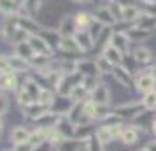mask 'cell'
I'll list each match as a JSON object with an SVG mask.
<instances>
[{
    "mask_svg": "<svg viewBox=\"0 0 156 151\" xmlns=\"http://www.w3.org/2000/svg\"><path fill=\"white\" fill-rule=\"evenodd\" d=\"M11 70V65H9V56L7 55H0V76L2 74H9Z\"/></svg>",
    "mask_w": 156,
    "mask_h": 151,
    "instance_id": "obj_38",
    "label": "cell"
},
{
    "mask_svg": "<svg viewBox=\"0 0 156 151\" xmlns=\"http://www.w3.org/2000/svg\"><path fill=\"white\" fill-rule=\"evenodd\" d=\"M109 9H111V13H112L114 18H116L118 21H121V13H123V7H121L116 0H111V5H109Z\"/></svg>",
    "mask_w": 156,
    "mask_h": 151,
    "instance_id": "obj_40",
    "label": "cell"
},
{
    "mask_svg": "<svg viewBox=\"0 0 156 151\" xmlns=\"http://www.w3.org/2000/svg\"><path fill=\"white\" fill-rule=\"evenodd\" d=\"M9 65H11V70L14 72V74H20V72H27L30 69V63L28 60H25V58L18 56V55H9Z\"/></svg>",
    "mask_w": 156,
    "mask_h": 151,
    "instance_id": "obj_14",
    "label": "cell"
},
{
    "mask_svg": "<svg viewBox=\"0 0 156 151\" xmlns=\"http://www.w3.org/2000/svg\"><path fill=\"white\" fill-rule=\"evenodd\" d=\"M14 2L18 4V7L21 9V11H23V7H25V4H27V0H14Z\"/></svg>",
    "mask_w": 156,
    "mask_h": 151,
    "instance_id": "obj_47",
    "label": "cell"
},
{
    "mask_svg": "<svg viewBox=\"0 0 156 151\" xmlns=\"http://www.w3.org/2000/svg\"><path fill=\"white\" fill-rule=\"evenodd\" d=\"M140 151H147V149H146V148H144V149H140Z\"/></svg>",
    "mask_w": 156,
    "mask_h": 151,
    "instance_id": "obj_51",
    "label": "cell"
},
{
    "mask_svg": "<svg viewBox=\"0 0 156 151\" xmlns=\"http://www.w3.org/2000/svg\"><path fill=\"white\" fill-rule=\"evenodd\" d=\"M154 92H156V86H154Z\"/></svg>",
    "mask_w": 156,
    "mask_h": 151,
    "instance_id": "obj_53",
    "label": "cell"
},
{
    "mask_svg": "<svg viewBox=\"0 0 156 151\" xmlns=\"http://www.w3.org/2000/svg\"><path fill=\"white\" fill-rule=\"evenodd\" d=\"M137 137H139V132L135 127H125L123 132H121V141L123 144H133L137 141Z\"/></svg>",
    "mask_w": 156,
    "mask_h": 151,
    "instance_id": "obj_29",
    "label": "cell"
},
{
    "mask_svg": "<svg viewBox=\"0 0 156 151\" xmlns=\"http://www.w3.org/2000/svg\"><path fill=\"white\" fill-rule=\"evenodd\" d=\"M23 88H25V92L34 99V100L37 102V99H39V95H41V92H42V88L37 84V81H34L32 77H27L25 79V83H23Z\"/></svg>",
    "mask_w": 156,
    "mask_h": 151,
    "instance_id": "obj_24",
    "label": "cell"
},
{
    "mask_svg": "<svg viewBox=\"0 0 156 151\" xmlns=\"http://www.w3.org/2000/svg\"><path fill=\"white\" fill-rule=\"evenodd\" d=\"M88 95V90L84 88V84L83 83H79V84H76V86L72 88L70 95H69V99H70L74 104H79V102L84 100V97Z\"/></svg>",
    "mask_w": 156,
    "mask_h": 151,
    "instance_id": "obj_26",
    "label": "cell"
},
{
    "mask_svg": "<svg viewBox=\"0 0 156 151\" xmlns=\"http://www.w3.org/2000/svg\"><path fill=\"white\" fill-rule=\"evenodd\" d=\"M55 128H56V132L63 137V139H74V137H76V132H77V125H74L69 118L60 116V120H58V123L55 125Z\"/></svg>",
    "mask_w": 156,
    "mask_h": 151,
    "instance_id": "obj_2",
    "label": "cell"
},
{
    "mask_svg": "<svg viewBox=\"0 0 156 151\" xmlns=\"http://www.w3.org/2000/svg\"><path fill=\"white\" fill-rule=\"evenodd\" d=\"M74 21H76L77 30H88L90 27H91V23H93V16L88 14V13H76Z\"/></svg>",
    "mask_w": 156,
    "mask_h": 151,
    "instance_id": "obj_23",
    "label": "cell"
},
{
    "mask_svg": "<svg viewBox=\"0 0 156 151\" xmlns=\"http://www.w3.org/2000/svg\"><path fill=\"white\" fill-rule=\"evenodd\" d=\"M102 28H104V25H100V23H97L95 20H93L91 27H90V34H91L93 41H97V39L102 35Z\"/></svg>",
    "mask_w": 156,
    "mask_h": 151,
    "instance_id": "obj_39",
    "label": "cell"
},
{
    "mask_svg": "<svg viewBox=\"0 0 156 151\" xmlns=\"http://www.w3.org/2000/svg\"><path fill=\"white\" fill-rule=\"evenodd\" d=\"M9 109V100L4 93H0V116H4Z\"/></svg>",
    "mask_w": 156,
    "mask_h": 151,
    "instance_id": "obj_41",
    "label": "cell"
},
{
    "mask_svg": "<svg viewBox=\"0 0 156 151\" xmlns=\"http://www.w3.org/2000/svg\"><path fill=\"white\" fill-rule=\"evenodd\" d=\"M102 56H105L111 63L116 67V65H119L121 62H123V53H121L119 49H116L112 44H107L105 48H104V51H102Z\"/></svg>",
    "mask_w": 156,
    "mask_h": 151,
    "instance_id": "obj_16",
    "label": "cell"
},
{
    "mask_svg": "<svg viewBox=\"0 0 156 151\" xmlns=\"http://www.w3.org/2000/svg\"><path fill=\"white\" fill-rule=\"evenodd\" d=\"M88 151H104V142L95 134L88 139Z\"/></svg>",
    "mask_w": 156,
    "mask_h": 151,
    "instance_id": "obj_34",
    "label": "cell"
},
{
    "mask_svg": "<svg viewBox=\"0 0 156 151\" xmlns=\"http://www.w3.org/2000/svg\"><path fill=\"white\" fill-rule=\"evenodd\" d=\"M154 86H156V81L153 79V76H149V74L139 76V79H137V90L139 92H142L146 95L149 92H154Z\"/></svg>",
    "mask_w": 156,
    "mask_h": 151,
    "instance_id": "obj_15",
    "label": "cell"
},
{
    "mask_svg": "<svg viewBox=\"0 0 156 151\" xmlns=\"http://www.w3.org/2000/svg\"><path fill=\"white\" fill-rule=\"evenodd\" d=\"M149 76H153V79L156 81V65H153V67H151V70H149Z\"/></svg>",
    "mask_w": 156,
    "mask_h": 151,
    "instance_id": "obj_46",
    "label": "cell"
},
{
    "mask_svg": "<svg viewBox=\"0 0 156 151\" xmlns=\"http://www.w3.org/2000/svg\"><path fill=\"white\" fill-rule=\"evenodd\" d=\"M128 39H130V42L133 41V42H142V41H147L149 37L153 35V32H149V30H142V28H130L126 32Z\"/></svg>",
    "mask_w": 156,
    "mask_h": 151,
    "instance_id": "obj_21",
    "label": "cell"
},
{
    "mask_svg": "<svg viewBox=\"0 0 156 151\" xmlns=\"http://www.w3.org/2000/svg\"><path fill=\"white\" fill-rule=\"evenodd\" d=\"M20 13H21V9L18 7L14 0H0V14L11 18V16H18Z\"/></svg>",
    "mask_w": 156,
    "mask_h": 151,
    "instance_id": "obj_18",
    "label": "cell"
},
{
    "mask_svg": "<svg viewBox=\"0 0 156 151\" xmlns=\"http://www.w3.org/2000/svg\"><path fill=\"white\" fill-rule=\"evenodd\" d=\"M118 4H119L121 7H128V5H133L135 0H116Z\"/></svg>",
    "mask_w": 156,
    "mask_h": 151,
    "instance_id": "obj_44",
    "label": "cell"
},
{
    "mask_svg": "<svg viewBox=\"0 0 156 151\" xmlns=\"http://www.w3.org/2000/svg\"><path fill=\"white\" fill-rule=\"evenodd\" d=\"M140 16H142V11L137 7V5H128V7H123V13H121V21H125V23H137Z\"/></svg>",
    "mask_w": 156,
    "mask_h": 151,
    "instance_id": "obj_17",
    "label": "cell"
},
{
    "mask_svg": "<svg viewBox=\"0 0 156 151\" xmlns=\"http://www.w3.org/2000/svg\"><path fill=\"white\" fill-rule=\"evenodd\" d=\"M72 2H74V4H88L90 0H72Z\"/></svg>",
    "mask_w": 156,
    "mask_h": 151,
    "instance_id": "obj_48",
    "label": "cell"
},
{
    "mask_svg": "<svg viewBox=\"0 0 156 151\" xmlns=\"http://www.w3.org/2000/svg\"><path fill=\"white\" fill-rule=\"evenodd\" d=\"M74 39H76V42L79 44V48L83 49V53L84 51H88V49H91L93 48V37H91V34H90V30H79L77 34L74 35Z\"/></svg>",
    "mask_w": 156,
    "mask_h": 151,
    "instance_id": "obj_13",
    "label": "cell"
},
{
    "mask_svg": "<svg viewBox=\"0 0 156 151\" xmlns=\"http://www.w3.org/2000/svg\"><path fill=\"white\" fill-rule=\"evenodd\" d=\"M153 125H154V127H156V114H154V121H153Z\"/></svg>",
    "mask_w": 156,
    "mask_h": 151,
    "instance_id": "obj_50",
    "label": "cell"
},
{
    "mask_svg": "<svg viewBox=\"0 0 156 151\" xmlns=\"http://www.w3.org/2000/svg\"><path fill=\"white\" fill-rule=\"evenodd\" d=\"M23 113H25V116L30 118V120H39V118H42L46 113H49V107L44 106V104H41V102H32V104H28V106L23 107Z\"/></svg>",
    "mask_w": 156,
    "mask_h": 151,
    "instance_id": "obj_5",
    "label": "cell"
},
{
    "mask_svg": "<svg viewBox=\"0 0 156 151\" xmlns=\"http://www.w3.org/2000/svg\"><path fill=\"white\" fill-rule=\"evenodd\" d=\"M146 149L147 151H156V141H149V142L146 144Z\"/></svg>",
    "mask_w": 156,
    "mask_h": 151,
    "instance_id": "obj_45",
    "label": "cell"
},
{
    "mask_svg": "<svg viewBox=\"0 0 156 151\" xmlns=\"http://www.w3.org/2000/svg\"><path fill=\"white\" fill-rule=\"evenodd\" d=\"M37 102H41V104H44V106L51 107V106L55 104V92L49 90V88H42V92H41V95H39Z\"/></svg>",
    "mask_w": 156,
    "mask_h": 151,
    "instance_id": "obj_30",
    "label": "cell"
},
{
    "mask_svg": "<svg viewBox=\"0 0 156 151\" xmlns=\"http://www.w3.org/2000/svg\"><path fill=\"white\" fill-rule=\"evenodd\" d=\"M133 58L137 60V63H149V62H151V58H153V53H151L147 48L139 46V48L133 51Z\"/></svg>",
    "mask_w": 156,
    "mask_h": 151,
    "instance_id": "obj_28",
    "label": "cell"
},
{
    "mask_svg": "<svg viewBox=\"0 0 156 151\" xmlns=\"http://www.w3.org/2000/svg\"><path fill=\"white\" fill-rule=\"evenodd\" d=\"M18 20H16V16H11V18H5L2 25H0V35L2 39L5 41V42H11V39L14 35V32L18 30Z\"/></svg>",
    "mask_w": 156,
    "mask_h": 151,
    "instance_id": "obj_4",
    "label": "cell"
},
{
    "mask_svg": "<svg viewBox=\"0 0 156 151\" xmlns=\"http://www.w3.org/2000/svg\"><path fill=\"white\" fill-rule=\"evenodd\" d=\"M77 72L83 77H97L100 74L97 62L93 60H77Z\"/></svg>",
    "mask_w": 156,
    "mask_h": 151,
    "instance_id": "obj_6",
    "label": "cell"
},
{
    "mask_svg": "<svg viewBox=\"0 0 156 151\" xmlns=\"http://www.w3.org/2000/svg\"><path fill=\"white\" fill-rule=\"evenodd\" d=\"M28 63H30L32 69H35V70L41 72L42 69H46V67L51 63V58L48 56V55H37V53H35V55L28 60Z\"/></svg>",
    "mask_w": 156,
    "mask_h": 151,
    "instance_id": "obj_22",
    "label": "cell"
},
{
    "mask_svg": "<svg viewBox=\"0 0 156 151\" xmlns=\"http://www.w3.org/2000/svg\"><path fill=\"white\" fill-rule=\"evenodd\" d=\"M0 90H2V88H0ZM0 93H2V92H0Z\"/></svg>",
    "mask_w": 156,
    "mask_h": 151,
    "instance_id": "obj_54",
    "label": "cell"
},
{
    "mask_svg": "<svg viewBox=\"0 0 156 151\" xmlns=\"http://www.w3.org/2000/svg\"><path fill=\"white\" fill-rule=\"evenodd\" d=\"M97 67H98V72H100V74H111V72L114 70V65L111 63V62H109L105 56H102V55L97 58Z\"/></svg>",
    "mask_w": 156,
    "mask_h": 151,
    "instance_id": "obj_31",
    "label": "cell"
},
{
    "mask_svg": "<svg viewBox=\"0 0 156 151\" xmlns=\"http://www.w3.org/2000/svg\"><path fill=\"white\" fill-rule=\"evenodd\" d=\"M0 88L7 90V92H16L18 90V77H16L14 72H9V74H2L0 76Z\"/></svg>",
    "mask_w": 156,
    "mask_h": 151,
    "instance_id": "obj_19",
    "label": "cell"
},
{
    "mask_svg": "<svg viewBox=\"0 0 156 151\" xmlns=\"http://www.w3.org/2000/svg\"><path fill=\"white\" fill-rule=\"evenodd\" d=\"M107 116H111V109H109V106H97L95 118H97V120H105Z\"/></svg>",
    "mask_w": 156,
    "mask_h": 151,
    "instance_id": "obj_37",
    "label": "cell"
},
{
    "mask_svg": "<svg viewBox=\"0 0 156 151\" xmlns=\"http://www.w3.org/2000/svg\"><path fill=\"white\" fill-rule=\"evenodd\" d=\"M16 100H18V104H20L21 107L28 106V104H32V102H35L28 93H27V92H25V88H23V86L16 90Z\"/></svg>",
    "mask_w": 156,
    "mask_h": 151,
    "instance_id": "obj_32",
    "label": "cell"
},
{
    "mask_svg": "<svg viewBox=\"0 0 156 151\" xmlns=\"http://www.w3.org/2000/svg\"><path fill=\"white\" fill-rule=\"evenodd\" d=\"M58 49L65 51L69 55H79V53H83V49L79 48V44L76 42L74 37H62L60 39V44H58Z\"/></svg>",
    "mask_w": 156,
    "mask_h": 151,
    "instance_id": "obj_11",
    "label": "cell"
},
{
    "mask_svg": "<svg viewBox=\"0 0 156 151\" xmlns=\"http://www.w3.org/2000/svg\"><path fill=\"white\" fill-rule=\"evenodd\" d=\"M109 99H111V93H109L105 84H97V88L91 92V100L97 106H107Z\"/></svg>",
    "mask_w": 156,
    "mask_h": 151,
    "instance_id": "obj_10",
    "label": "cell"
},
{
    "mask_svg": "<svg viewBox=\"0 0 156 151\" xmlns=\"http://www.w3.org/2000/svg\"><path fill=\"white\" fill-rule=\"evenodd\" d=\"M53 148H55V144L49 142V141H46V142L35 146V148H34V151H53Z\"/></svg>",
    "mask_w": 156,
    "mask_h": 151,
    "instance_id": "obj_42",
    "label": "cell"
},
{
    "mask_svg": "<svg viewBox=\"0 0 156 151\" xmlns=\"http://www.w3.org/2000/svg\"><path fill=\"white\" fill-rule=\"evenodd\" d=\"M79 30L76 27V21H74V16H63L60 20V25H58V34L60 37H74Z\"/></svg>",
    "mask_w": 156,
    "mask_h": 151,
    "instance_id": "obj_3",
    "label": "cell"
},
{
    "mask_svg": "<svg viewBox=\"0 0 156 151\" xmlns=\"http://www.w3.org/2000/svg\"><path fill=\"white\" fill-rule=\"evenodd\" d=\"M42 2L44 0H27V4H25V7H23V11H27V16H30V18H34V16L39 14V11L42 9ZM21 11V13H23ZM20 13V14H21Z\"/></svg>",
    "mask_w": 156,
    "mask_h": 151,
    "instance_id": "obj_27",
    "label": "cell"
},
{
    "mask_svg": "<svg viewBox=\"0 0 156 151\" xmlns=\"http://www.w3.org/2000/svg\"><path fill=\"white\" fill-rule=\"evenodd\" d=\"M130 74H132V72L126 70L123 65H116L114 70H112V76L119 81L123 86H130V84H132V76H130Z\"/></svg>",
    "mask_w": 156,
    "mask_h": 151,
    "instance_id": "obj_20",
    "label": "cell"
},
{
    "mask_svg": "<svg viewBox=\"0 0 156 151\" xmlns=\"http://www.w3.org/2000/svg\"><path fill=\"white\" fill-rule=\"evenodd\" d=\"M154 134H156V127H154Z\"/></svg>",
    "mask_w": 156,
    "mask_h": 151,
    "instance_id": "obj_52",
    "label": "cell"
},
{
    "mask_svg": "<svg viewBox=\"0 0 156 151\" xmlns=\"http://www.w3.org/2000/svg\"><path fill=\"white\" fill-rule=\"evenodd\" d=\"M95 135L98 137L102 142L105 144V142H109L111 139H112V134H111V130H109V127H102V128H98L97 132H95Z\"/></svg>",
    "mask_w": 156,
    "mask_h": 151,
    "instance_id": "obj_36",
    "label": "cell"
},
{
    "mask_svg": "<svg viewBox=\"0 0 156 151\" xmlns=\"http://www.w3.org/2000/svg\"><path fill=\"white\" fill-rule=\"evenodd\" d=\"M14 53L18 55V56L25 58V60H30V58L35 55V51H34V48L30 46L28 41H27V42H21V44H16L14 46Z\"/></svg>",
    "mask_w": 156,
    "mask_h": 151,
    "instance_id": "obj_25",
    "label": "cell"
},
{
    "mask_svg": "<svg viewBox=\"0 0 156 151\" xmlns=\"http://www.w3.org/2000/svg\"><path fill=\"white\" fill-rule=\"evenodd\" d=\"M142 104H144V107L146 109H156V92H149V93L144 95V100H142Z\"/></svg>",
    "mask_w": 156,
    "mask_h": 151,
    "instance_id": "obj_35",
    "label": "cell"
},
{
    "mask_svg": "<svg viewBox=\"0 0 156 151\" xmlns=\"http://www.w3.org/2000/svg\"><path fill=\"white\" fill-rule=\"evenodd\" d=\"M2 128H4V121H2V116H0V132H2Z\"/></svg>",
    "mask_w": 156,
    "mask_h": 151,
    "instance_id": "obj_49",
    "label": "cell"
},
{
    "mask_svg": "<svg viewBox=\"0 0 156 151\" xmlns=\"http://www.w3.org/2000/svg\"><path fill=\"white\" fill-rule=\"evenodd\" d=\"M34 144L32 142H23V144H18V146H14V149L12 151H34Z\"/></svg>",
    "mask_w": 156,
    "mask_h": 151,
    "instance_id": "obj_43",
    "label": "cell"
},
{
    "mask_svg": "<svg viewBox=\"0 0 156 151\" xmlns=\"http://www.w3.org/2000/svg\"><path fill=\"white\" fill-rule=\"evenodd\" d=\"M30 39V34L27 32L25 28H21V27H18V30L14 32V35H12V39H11V44H21V42H27Z\"/></svg>",
    "mask_w": 156,
    "mask_h": 151,
    "instance_id": "obj_33",
    "label": "cell"
},
{
    "mask_svg": "<svg viewBox=\"0 0 156 151\" xmlns=\"http://www.w3.org/2000/svg\"><path fill=\"white\" fill-rule=\"evenodd\" d=\"M93 20L97 23H100V25H104V27H112V25H116V21H118L112 16V13H111L109 7H98L93 13Z\"/></svg>",
    "mask_w": 156,
    "mask_h": 151,
    "instance_id": "obj_7",
    "label": "cell"
},
{
    "mask_svg": "<svg viewBox=\"0 0 156 151\" xmlns=\"http://www.w3.org/2000/svg\"><path fill=\"white\" fill-rule=\"evenodd\" d=\"M30 132L27 127H21V125H18V127H12L11 128V134H9V139H11V142L18 146V144H23V142H28L30 139Z\"/></svg>",
    "mask_w": 156,
    "mask_h": 151,
    "instance_id": "obj_9",
    "label": "cell"
},
{
    "mask_svg": "<svg viewBox=\"0 0 156 151\" xmlns=\"http://www.w3.org/2000/svg\"><path fill=\"white\" fill-rule=\"evenodd\" d=\"M109 44H112L116 49H119L121 53H126L128 49V44H130V39L125 32H114L112 35H111V41Z\"/></svg>",
    "mask_w": 156,
    "mask_h": 151,
    "instance_id": "obj_12",
    "label": "cell"
},
{
    "mask_svg": "<svg viewBox=\"0 0 156 151\" xmlns=\"http://www.w3.org/2000/svg\"><path fill=\"white\" fill-rule=\"evenodd\" d=\"M28 42H30V46L34 48V51H35L37 55H48V56H51L53 48H51L49 44H48V41L42 39L41 35H30Z\"/></svg>",
    "mask_w": 156,
    "mask_h": 151,
    "instance_id": "obj_8",
    "label": "cell"
},
{
    "mask_svg": "<svg viewBox=\"0 0 156 151\" xmlns=\"http://www.w3.org/2000/svg\"><path fill=\"white\" fill-rule=\"evenodd\" d=\"M142 109H144V104L130 102V104H123L119 107H116L112 113L116 116H119V118H137L142 113Z\"/></svg>",
    "mask_w": 156,
    "mask_h": 151,
    "instance_id": "obj_1",
    "label": "cell"
}]
</instances>
